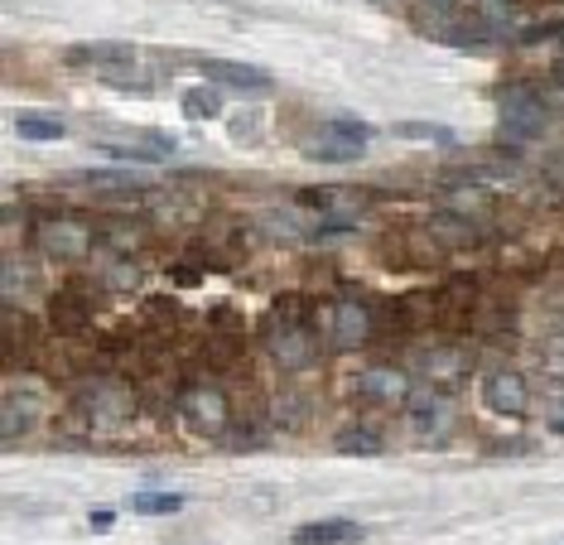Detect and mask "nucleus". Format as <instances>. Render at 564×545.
Listing matches in <instances>:
<instances>
[{
    "label": "nucleus",
    "instance_id": "nucleus-1",
    "mask_svg": "<svg viewBox=\"0 0 564 545\" xmlns=\"http://www.w3.org/2000/svg\"><path fill=\"white\" fill-rule=\"evenodd\" d=\"M318 348H324L318 328L304 324L300 314H285V304H280L271 314V324H265V352H271V362L280 372H304V367L318 362Z\"/></svg>",
    "mask_w": 564,
    "mask_h": 545
},
{
    "label": "nucleus",
    "instance_id": "nucleus-2",
    "mask_svg": "<svg viewBox=\"0 0 564 545\" xmlns=\"http://www.w3.org/2000/svg\"><path fill=\"white\" fill-rule=\"evenodd\" d=\"M318 338H324V348L333 352H357L371 338V314H367V304H357V299H333L318 309Z\"/></svg>",
    "mask_w": 564,
    "mask_h": 545
},
{
    "label": "nucleus",
    "instance_id": "nucleus-3",
    "mask_svg": "<svg viewBox=\"0 0 564 545\" xmlns=\"http://www.w3.org/2000/svg\"><path fill=\"white\" fill-rule=\"evenodd\" d=\"M78 405L87 415V425L93 429H121L126 421H131L135 411V396L126 382H111V377H101V382H87L78 391Z\"/></svg>",
    "mask_w": 564,
    "mask_h": 545
},
{
    "label": "nucleus",
    "instance_id": "nucleus-4",
    "mask_svg": "<svg viewBox=\"0 0 564 545\" xmlns=\"http://www.w3.org/2000/svg\"><path fill=\"white\" fill-rule=\"evenodd\" d=\"M497 111H502V131L507 135H545L550 126V107L541 97H535V87L525 83H507L497 87Z\"/></svg>",
    "mask_w": 564,
    "mask_h": 545
},
{
    "label": "nucleus",
    "instance_id": "nucleus-5",
    "mask_svg": "<svg viewBox=\"0 0 564 545\" xmlns=\"http://www.w3.org/2000/svg\"><path fill=\"white\" fill-rule=\"evenodd\" d=\"M68 68H87L97 73L101 83H117V87H131V68H135V48L131 44H87V48H68L63 54Z\"/></svg>",
    "mask_w": 564,
    "mask_h": 545
},
{
    "label": "nucleus",
    "instance_id": "nucleus-6",
    "mask_svg": "<svg viewBox=\"0 0 564 545\" xmlns=\"http://www.w3.org/2000/svg\"><path fill=\"white\" fill-rule=\"evenodd\" d=\"M410 429H415V439H425V445H444L448 429H454V401H448L444 386H420L415 396H410Z\"/></svg>",
    "mask_w": 564,
    "mask_h": 545
},
{
    "label": "nucleus",
    "instance_id": "nucleus-7",
    "mask_svg": "<svg viewBox=\"0 0 564 545\" xmlns=\"http://www.w3.org/2000/svg\"><path fill=\"white\" fill-rule=\"evenodd\" d=\"M482 405L502 421H521L525 405H531V391H525V377L511 372V367H492L482 377Z\"/></svg>",
    "mask_w": 564,
    "mask_h": 545
},
{
    "label": "nucleus",
    "instance_id": "nucleus-8",
    "mask_svg": "<svg viewBox=\"0 0 564 545\" xmlns=\"http://www.w3.org/2000/svg\"><path fill=\"white\" fill-rule=\"evenodd\" d=\"M357 391H362V401H367V405H381V411L410 405V396H415L410 377H405L395 362H377V367H367V372L357 377Z\"/></svg>",
    "mask_w": 564,
    "mask_h": 545
},
{
    "label": "nucleus",
    "instance_id": "nucleus-9",
    "mask_svg": "<svg viewBox=\"0 0 564 545\" xmlns=\"http://www.w3.org/2000/svg\"><path fill=\"white\" fill-rule=\"evenodd\" d=\"M178 415H184L188 429H198V435H223L227 429V391L188 386L184 396H178Z\"/></svg>",
    "mask_w": 564,
    "mask_h": 545
},
{
    "label": "nucleus",
    "instance_id": "nucleus-10",
    "mask_svg": "<svg viewBox=\"0 0 564 545\" xmlns=\"http://www.w3.org/2000/svg\"><path fill=\"white\" fill-rule=\"evenodd\" d=\"M40 415H44V396H40V386H24L15 382L0 396V435L6 439H20L24 429H34L40 425Z\"/></svg>",
    "mask_w": 564,
    "mask_h": 545
},
{
    "label": "nucleus",
    "instance_id": "nucleus-11",
    "mask_svg": "<svg viewBox=\"0 0 564 545\" xmlns=\"http://www.w3.org/2000/svg\"><path fill=\"white\" fill-rule=\"evenodd\" d=\"M203 78L232 87V92H271V73L251 68V63H232V58H203L198 63Z\"/></svg>",
    "mask_w": 564,
    "mask_h": 545
},
{
    "label": "nucleus",
    "instance_id": "nucleus-12",
    "mask_svg": "<svg viewBox=\"0 0 564 545\" xmlns=\"http://www.w3.org/2000/svg\"><path fill=\"white\" fill-rule=\"evenodd\" d=\"M68 188H93V194H140L150 188L145 174H131V170H78V174H63Z\"/></svg>",
    "mask_w": 564,
    "mask_h": 545
},
{
    "label": "nucleus",
    "instance_id": "nucleus-13",
    "mask_svg": "<svg viewBox=\"0 0 564 545\" xmlns=\"http://www.w3.org/2000/svg\"><path fill=\"white\" fill-rule=\"evenodd\" d=\"M367 531L348 522V516H328V522H304L300 531H294V545H362Z\"/></svg>",
    "mask_w": 564,
    "mask_h": 545
},
{
    "label": "nucleus",
    "instance_id": "nucleus-14",
    "mask_svg": "<svg viewBox=\"0 0 564 545\" xmlns=\"http://www.w3.org/2000/svg\"><path fill=\"white\" fill-rule=\"evenodd\" d=\"M40 247L48 251V257H58V261H73V257H83L87 247V227L83 222H68V218H54V222H44L40 227Z\"/></svg>",
    "mask_w": 564,
    "mask_h": 545
},
{
    "label": "nucleus",
    "instance_id": "nucleus-15",
    "mask_svg": "<svg viewBox=\"0 0 564 545\" xmlns=\"http://www.w3.org/2000/svg\"><path fill=\"white\" fill-rule=\"evenodd\" d=\"M468 377V352H458V348H440V352H430L425 358V382L430 386H458Z\"/></svg>",
    "mask_w": 564,
    "mask_h": 545
},
{
    "label": "nucleus",
    "instance_id": "nucleus-16",
    "mask_svg": "<svg viewBox=\"0 0 564 545\" xmlns=\"http://www.w3.org/2000/svg\"><path fill=\"white\" fill-rule=\"evenodd\" d=\"M15 131L24 135V141H63V135H68V126H63L54 111H20Z\"/></svg>",
    "mask_w": 564,
    "mask_h": 545
},
{
    "label": "nucleus",
    "instance_id": "nucleus-17",
    "mask_svg": "<svg viewBox=\"0 0 564 545\" xmlns=\"http://www.w3.org/2000/svg\"><path fill=\"white\" fill-rule=\"evenodd\" d=\"M333 449L343 454H381L387 449V439H381V429H367V425H348L333 435Z\"/></svg>",
    "mask_w": 564,
    "mask_h": 545
},
{
    "label": "nucleus",
    "instance_id": "nucleus-18",
    "mask_svg": "<svg viewBox=\"0 0 564 545\" xmlns=\"http://www.w3.org/2000/svg\"><path fill=\"white\" fill-rule=\"evenodd\" d=\"M310 155H314V160H324V164H348V160L362 155V145L338 141V135H333V131H324V135H318V141H310Z\"/></svg>",
    "mask_w": 564,
    "mask_h": 545
},
{
    "label": "nucleus",
    "instance_id": "nucleus-19",
    "mask_svg": "<svg viewBox=\"0 0 564 545\" xmlns=\"http://www.w3.org/2000/svg\"><path fill=\"white\" fill-rule=\"evenodd\" d=\"M178 506H184L178 492H135L131 498V512H140V516H174Z\"/></svg>",
    "mask_w": 564,
    "mask_h": 545
},
{
    "label": "nucleus",
    "instance_id": "nucleus-20",
    "mask_svg": "<svg viewBox=\"0 0 564 545\" xmlns=\"http://www.w3.org/2000/svg\"><path fill=\"white\" fill-rule=\"evenodd\" d=\"M184 111H188V117H198V121H217V117H223V97H217L213 87H188V92H184Z\"/></svg>",
    "mask_w": 564,
    "mask_h": 545
},
{
    "label": "nucleus",
    "instance_id": "nucleus-21",
    "mask_svg": "<svg viewBox=\"0 0 564 545\" xmlns=\"http://www.w3.org/2000/svg\"><path fill=\"white\" fill-rule=\"evenodd\" d=\"M54 324L58 328H83L87 324V299L73 295V290H63V295L54 299Z\"/></svg>",
    "mask_w": 564,
    "mask_h": 545
},
{
    "label": "nucleus",
    "instance_id": "nucleus-22",
    "mask_svg": "<svg viewBox=\"0 0 564 545\" xmlns=\"http://www.w3.org/2000/svg\"><path fill=\"white\" fill-rule=\"evenodd\" d=\"M328 131L338 135V141H352V145H362V150H367V141H371V131H367V126H357L352 117H338V121H328Z\"/></svg>",
    "mask_w": 564,
    "mask_h": 545
},
{
    "label": "nucleus",
    "instance_id": "nucleus-23",
    "mask_svg": "<svg viewBox=\"0 0 564 545\" xmlns=\"http://www.w3.org/2000/svg\"><path fill=\"white\" fill-rule=\"evenodd\" d=\"M401 135H410V141H448L444 131H434V126H415V121H405V126H395Z\"/></svg>",
    "mask_w": 564,
    "mask_h": 545
},
{
    "label": "nucleus",
    "instance_id": "nucleus-24",
    "mask_svg": "<svg viewBox=\"0 0 564 545\" xmlns=\"http://www.w3.org/2000/svg\"><path fill=\"white\" fill-rule=\"evenodd\" d=\"M87 522H93V531H107V526H117V512H93Z\"/></svg>",
    "mask_w": 564,
    "mask_h": 545
},
{
    "label": "nucleus",
    "instance_id": "nucleus-25",
    "mask_svg": "<svg viewBox=\"0 0 564 545\" xmlns=\"http://www.w3.org/2000/svg\"><path fill=\"white\" fill-rule=\"evenodd\" d=\"M550 429H560V435H564V405H560L555 415H550Z\"/></svg>",
    "mask_w": 564,
    "mask_h": 545
},
{
    "label": "nucleus",
    "instance_id": "nucleus-26",
    "mask_svg": "<svg viewBox=\"0 0 564 545\" xmlns=\"http://www.w3.org/2000/svg\"><path fill=\"white\" fill-rule=\"evenodd\" d=\"M555 78H560V83H564V63H560V68H555Z\"/></svg>",
    "mask_w": 564,
    "mask_h": 545
}]
</instances>
